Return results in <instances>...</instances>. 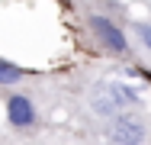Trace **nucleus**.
Returning <instances> with one entry per match:
<instances>
[{
	"label": "nucleus",
	"mask_w": 151,
	"mask_h": 145,
	"mask_svg": "<svg viewBox=\"0 0 151 145\" xmlns=\"http://www.w3.org/2000/svg\"><path fill=\"white\" fill-rule=\"evenodd\" d=\"M138 103H142L138 90L129 84H119V81H106L90 90V107L100 116H119L122 107H138Z\"/></svg>",
	"instance_id": "1"
},
{
	"label": "nucleus",
	"mask_w": 151,
	"mask_h": 145,
	"mask_svg": "<svg viewBox=\"0 0 151 145\" xmlns=\"http://www.w3.org/2000/svg\"><path fill=\"white\" fill-rule=\"evenodd\" d=\"M90 29H93V36L113 52V55H125L129 52V42H125V36H122L119 29L113 26L106 16H90Z\"/></svg>",
	"instance_id": "3"
},
{
	"label": "nucleus",
	"mask_w": 151,
	"mask_h": 145,
	"mask_svg": "<svg viewBox=\"0 0 151 145\" xmlns=\"http://www.w3.org/2000/svg\"><path fill=\"white\" fill-rule=\"evenodd\" d=\"M6 119H10V126H16V129H29L32 123H35V107H32V100L23 97V94L10 97V100H6Z\"/></svg>",
	"instance_id": "4"
},
{
	"label": "nucleus",
	"mask_w": 151,
	"mask_h": 145,
	"mask_svg": "<svg viewBox=\"0 0 151 145\" xmlns=\"http://www.w3.org/2000/svg\"><path fill=\"white\" fill-rule=\"evenodd\" d=\"M113 142H145L148 139V123L138 116H113V126L106 132Z\"/></svg>",
	"instance_id": "2"
},
{
	"label": "nucleus",
	"mask_w": 151,
	"mask_h": 145,
	"mask_svg": "<svg viewBox=\"0 0 151 145\" xmlns=\"http://www.w3.org/2000/svg\"><path fill=\"white\" fill-rule=\"evenodd\" d=\"M135 32H138V39L145 42V49L151 52V23H135Z\"/></svg>",
	"instance_id": "6"
},
{
	"label": "nucleus",
	"mask_w": 151,
	"mask_h": 145,
	"mask_svg": "<svg viewBox=\"0 0 151 145\" xmlns=\"http://www.w3.org/2000/svg\"><path fill=\"white\" fill-rule=\"evenodd\" d=\"M23 78H26V74H23L19 65H10V61L0 58V84H19Z\"/></svg>",
	"instance_id": "5"
}]
</instances>
